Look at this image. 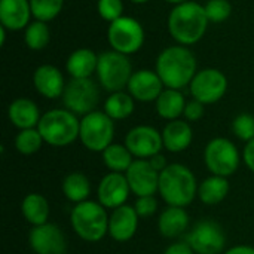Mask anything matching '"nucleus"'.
I'll use <instances>...</instances> for the list:
<instances>
[{"mask_svg": "<svg viewBox=\"0 0 254 254\" xmlns=\"http://www.w3.org/2000/svg\"><path fill=\"white\" fill-rule=\"evenodd\" d=\"M155 71L165 88L182 89L189 86L198 71L195 54L188 46L173 45L162 49L155 63Z\"/></svg>", "mask_w": 254, "mask_h": 254, "instance_id": "obj_1", "label": "nucleus"}, {"mask_svg": "<svg viewBox=\"0 0 254 254\" xmlns=\"http://www.w3.org/2000/svg\"><path fill=\"white\" fill-rule=\"evenodd\" d=\"M64 109L73 112L77 116H85L94 110L100 103V88L89 79H70L63 94Z\"/></svg>", "mask_w": 254, "mask_h": 254, "instance_id": "obj_10", "label": "nucleus"}, {"mask_svg": "<svg viewBox=\"0 0 254 254\" xmlns=\"http://www.w3.org/2000/svg\"><path fill=\"white\" fill-rule=\"evenodd\" d=\"M164 254H195V252L192 250V247L186 243V241H182V243H173L170 244Z\"/></svg>", "mask_w": 254, "mask_h": 254, "instance_id": "obj_39", "label": "nucleus"}, {"mask_svg": "<svg viewBox=\"0 0 254 254\" xmlns=\"http://www.w3.org/2000/svg\"><path fill=\"white\" fill-rule=\"evenodd\" d=\"M115 137V121L104 112L94 110L80 119L79 140L91 152H104Z\"/></svg>", "mask_w": 254, "mask_h": 254, "instance_id": "obj_9", "label": "nucleus"}, {"mask_svg": "<svg viewBox=\"0 0 254 254\" xmlns=\"http://www.w3.org/2000/svg\"><path fill=\"white\" fill-rule=\"evenodd\" d=\"M243 161L247 165V168L254 173V140L246 143L244 150H243Z\"/></svg>", "mask_w": 254, "mask_h": 254, "instance_id": "obj_40", "label": "nucleus"}, {"mask_svg": "<svg viewBox=\"0 0 254 254\" xmlns=\"http://www.w3.org/2000/svg\"><path fill=\"white\" fill-rule=\"evenodd\" d=\"M198 182L192 170L183 164H170L159 173L158 192L171 207H188L198 196Z\"/></svg>", "mask_w": 254, "mask_h": 254, "instance_id": "obj_3", "label": "nucleus"}, {"mask_svg": "<svg viewBox=\"0 0 254 254\" xmlns=\"http://www.w3.org/2000/svg\"><path fill=\"white\" fill-rule=\"evenodd\" d=\"M103 164L113 173H127V170L134 162L132 153L125 144L112 143L104 152H101Z\"/></svg>", "mask_w": 254, "mask_h": 254, "instance_id": "obj_30", "label": "nucleus"}, {"mask_svg": "<svg viewBox=\"0 0 254 254\" xmlns=\"http://www.w3.org/2000/svg\"><path fill=\"white\" fill-rule=\"evenodd\" d=\"M186 103L188 101L180 89L165 88L162 94L158 97V100L155 101V109L159 118L170 122V121L180 119V116H183Z\"/></svg>", "mask_w": 254, "mask_h": 254, "instance_id": "obj_25", "label": "nucleus"}, {"mask_svg": "<svg viewBox=\"0 0 254 254\" xmlns=\"http://www.w3.org/2000/svg\"><path fill=\"white\" fill-rule=\"evenodd\" d=\"M164 1H167V3H170V4H173V6H176V4H180V3H185V1H189V0H164Z\"/></svg>", "mask_w": 254, "mask_h": 254, "instance_id": "obj_44", "label": "nucleus"}, {"mask_svg": "<svg viewBox=\"0 0 254 254\" xmlns=\"http://www.w3.org/2000/svg\"><path fill=\"white\" fill-rule=\"evenodd\" d=\"M162 132L164 149L171 153L185 152L193 140V131L190 124L186 119H176L167 122Z\"/></svg>", "mask_w": 254, "mask_h": 254, "instance_id": "obj_21", "label": "nucleus"}, {"mask_svg": "<svg viewBox=\"0 0 254 254\" xmlns=\"http://www.w3.org/2000/svg\"><path fill=\"white\" fill-rule=\"evenodd\" d=\"M149 162H150V165H152L158 173H162V171L170 165V164H167V159H165V156H164L162 153L155 155L153 158L149 159Z\"/></svg>", "mask_w": 254, "mask_h": 254, "instance_id": "obj_41", "label": "nucleus"}, {"mask_svg": "<svg viewBox=\"0 0 254 254\" xmlns=\"http://www.w3.org/2000/svg\"><path fill=\"white\" fill-rule=\"evenodd\" d=\"M132 64L128 55L119 54L113 49L104 51L98 55L97 80L107 92L124 91L132 76Z\"/></svg>", "mask_w": 254, "mask_h": 254, "instance_id": "obj_6", "label": "nucleus"}, {"mask_svg": "<svg viewBox=\"0 0 254 254\" xmlns=\"http://www.w3.org/2000/svg\"><path fill=\"white\" fill-rule=\"evenodd\" d=\"M37 129L49 146L65 147L79 138L80 119L67 109H51L42 115Z\"/></svg>", "mask_w": 254, "mask_h": 254, "instance_id": "obj_5", "label": "nucleus"}, {"mask_svg": "<svg viewBox=\"0 0 254 254\" xmlns=\"http://www.w3.org/2000/svg\"><path fill=\"white\" fill-rule=\"evenodd\" d=\"M223 254H254V247L250 246H235L226 250Z\"/></svg>", "mask_w": 254, "mask_h": 254, "instance_id": "obj_42", "label": "nucleus"}, {"mask_svg": "<svg viewBox=\"0 0 254 254\" xmlns=\"http://www.w3.org/2000/svg\"><path fill=\"white\" fill-rule=\"evenodd\" d=\"M189 228V214L183 207L168 205L158 219V229L164 238L173 240L185 234Z\"/></svg>", "mask_w": 254, "mask_h": 254, "instance_id": "obj_24", "label": "nucleus"}, {"mask_svg": "<svg viewBox=\"0 0 254 254\" xmlns=\"http://www.w3.org/2000/svg\"><path fill=\"white\" fill-rule=\"evenodd\" d=\"M7 118L10 124L21 129H30V128H37L40 122V110L37 104L30 100V98H16L13 100L9 107H7Z\"/></svg>", "mask_w": 254, "mask_h": 254, "instance_id": "obj_22", "label": "nucleus"}, {"mask_svg": "<svg viewBox=\"0 0 254 254\" xmlns=\"http://www.w3.org/2000/svg\"><path fill=\"white\" fill-rule=\"evenodd\" d=\"M192 98L198 100L204 106L220 101L228 91L226 74L214 67H205L198 70L189 85Z\"/></svg>", "mask_w": 254, "mask_h": 254, "instance_id": "obj_11", "label": "nucleus"}, {"mask_svg": "<svg viewBox=\"0 0 254 254\" xmlns=\"http://www.w3.org/2000/svg\"><path fill=\"white\" fill-rule=\"evenodd\" d=\"M125 177L128 180L131 193L137 198L152 196L158 192L159 173L150 165L149 159H134L127 170Z\"/></svg>", "mask_w": 254, "mask_h": 254, "instance_id": "obj_15", "label": "nucleus"}, {"mask_svg": "<svg viewBox=\"0 0 254 254\" xmlns=\"http://www.w3.org/2000/svg\"><path fill=\"white\" fill-rule=\"evenodd\" d=\"M28 244L36 254H65L67 238L55 223L33 226L28 235Z\"/></svg>", "mask_w": 254, "mask_h": 254, "instance_id": "obj_14", "label": "nucleus"}, {"mask_svg": "<svg viewBox=\"0 0 254 254\" xmlns=\"http://www.w3.org/2000/svg\"><path fill=\"white\" fill-rule=\"evenodd\" d=\"M164 89L165 85L162 83L161 77L155 70L150 68L135 70L127 86V92H129L131 97L140 103H155Z\"/></svg>", "mask_w": 254, "mask_h": 254, "instance_id": "obj_17", "label": "nucleus"}, {"mask_svg": "<svg viewBox=\"0 0 254 254\" xmlns=\"http://www.w3.org/2000/svg\"><path fill=\"white\" fill-rule=\"evenodd\" d=\"M146 40L141 22L132 16H121L107 27V42L110 48L124 55L137 54Z\"/></svg>", "mask_w": 254, "mask_h": 254, "instance_id": "obj_8", "label": "nucleus"}, {"mask_svg": "<svg viewBox=\"0 0 254 254\" xmlns=\"http://www.w3.org/2000/svg\"><path fill=\"white\" fill-rule=\"evenodd\" d=\"M229 193V182L226 177L210 176L198 186V198L205 205H217L226 199Z\"/></svg>", "mask_w": 254, "mask_h": 254, "instance_id": "obj_27", "label": "nucleus"}, {"mask_svg": "<svg viewBox=\"0 0 254 254\" xmlns=\"http://www.w3.org/2000/svg\"><path fill=\"white\" fill-rule=\"evenodd\" d=\"M232 132L240 140L249 143L254 140V116L250 113H241L232 121Z\"/></svg>", "mask_w": 254, "mask_h": 254, "instance_id": "obj_35", "label": "nucleus"}, {"mask_svg": "<svg viewBox=\"0 0 254 254\" xmlns=\"http://www.w3.org/2000/svg\"><path fill=\"white\" fill-rule=\"evenodd\" d=\"M241 155L234 141L225 137L211 138L204 149V162L211 176L231 177L241 164Z\"/></svg>", "mask_w": 254, "mask_h": 254, "instance_id": "obj_7", "label": "nucleus"}, {"mask_svg": "<svg viewBox=\"0 0 254 254\" xmlns=\"http://www.w3.org/2000/svg\"><path fill=\"white\" fill-rule=\"evenodd\" d=\"M134 208L138 214L140 219H147L150 216H153L158 210V201L156 198L152 195V196H140L137 198L135 204H134Z\"/></svg>", "mask_w": 254, "mask_h": 254, "instance_id": "obj_37", "label": "nucleus"}, {"mask_svg": "<svg viewBox=\"0 0 254 254\" xmlns=\"http://www.w3.org/2000/svg\"><path fill=\"white\" fill-rule=\"evenodd\" d=\"M137 159H150L164 149L162 132L152 125H137L125 135L124 143Z\"/></svg>", "mask_w": 254, "mask_h": 254, "instance_id": "obj_13", "label": "nucleus"}, {"mask_svg": "<svg viewBox=\"0 0 254 254\" xmlns=\"http://www.w3.org/2000/svg\"><path fill=\"white\" fill-rule=\"evenodd\" d=\"M6 31H7V30H6L4 27L0 25V45H1V46H4V43H6Z\"/></svg>", "mask_w": 254, "mask_h": 254, "instance_id": "obj_43", "label": "nucleus"}, {"mask_svg": "<svg viewBox=\"0 0 254 254\" xmlns=\"http://www.w3.org/2000/svg\"><path fill=\"white\" fill-rule=\"evenodd\" d=\"M129 1L134 4H144V3H149L150 0H129Z\"/></svg>", "mask_w": 254, "mask_h": 254, "instance_id": "obj_45", "label": "nucleus"}, {"mask_svg": "<svg viewBox=\"0 0 254 254\" xmlns=\"http://www.w3.org/2000/svg\"><path fill=\"white\" fill-rule=\"evenodd\" d=\"M61 190L70 202L79 204L88 201L91 195V182L83 173L74 171L64 177L61 183Z\"/></svg>", "mask_w": 254, "mask_h": 254, "instance_id": "obj_28", "label": "nucleus"}, {"mask_svg": "<svg viewBox=\"0 0 254 254\" xmlns=\"http://www.w3.org/2000/svg\"><path fill=\"white\" fill-rule=\"evenodd\" d=\"M208 24L210 21L207 18L205 7L193 0L173 6L167 19L171 37L177 45L188 48L196 45L205 36Z\"/></svg>", "mask_w": 254, "mask_h": 254, "instance_id": "obj_2", "label": "nucleus"}, {"mask_svg": "<svg viewBox=\"0 0 254 254\" xmlns=\"http://www.w3.org/2000/svg\"><path fill=\"white\" fill-rule=\"evenodd\" d=\"M65 79L61 70L52 64H42L33 73L34 89L48 100H57L63 97L65 89Z\"/></svg>", "mask_w": 254, "mask_h": 254, "instance_id": "obj_18", "label": "nucleus"}, {"mask_svg": "<svg viewBox=\"0 0 254 254\" xmlns=\"http://www.w3.org/2000/svg\"><path fill=\"white\" fill-rule=\"evenodd\" d=\"M31 18L30 0H0V25L7 31L25 30Z\"/></svg>", "mask_w": 254, "mask_h": 254, "instance_id": "obj_20", "label": "nucleus"}, {"mask_svg": "<svg viewBox=\"0 0 254 254\" xmlns=\"http://www.w3.org/2000/svg\"><path fill=\"white\" fill-rule=\"evenodd\" d=\"M138 214L134 205H121L109 217V235L118 243L129 241L138 229Z\"/></svg>", "mask_w": 254, "mask_h": 254, "instance_id": "obj_19", "label": "nucleus"}, {"mask_svg": "<svg viewBox=\"0 0 254 254\" xmlns=\"http://www.w3.org/2000/svg\"><path fill=\"white\" fill-rule=\"evenodd\" d=\"M21 213L30 225H33V226L45 225V223H48L49 213H51L49 202L40 193H28L22 199Z\"/></svg>", "mask_w": 254, "mask_h": 254, "instance_id": "obj_26", "label": "nucleus"}, {"mask_svg": "<svg viewBox=\"0 0 254 254\" xmlns=\"http://www.w3.org/2000/svg\"><path fill=\"white\" fill-rule=\"evenodd\" d=\"M98 55L89 48L74 49L65 61V70L71 79H89L97 73Z\"/></svg>", "mask_w": 254, "mask_h": 254, "instance_id": "obj_23", "label": "nucleus"}, {"mask_svg": "<svg viewBox=\"0 0 254 254\" xmlns=\"http://www.w3.org/2000/svg\"><path fill=\"white\" fill-rule=\"evenodd\" d=\"M131 193L128 180L124 173H107L98 183L97 198L98 202L110 210H115L127 204V199Z\"/></svg>", "mask_w": 254, "mask_h": 254, "instance_id": "obj_16", "label": "nucleus"}, {"mask_svg": "<svg viewBox=\"0 0 254 254\" xmlns=\"http://www.w3.org/2000/svg\"><path fill=\"white\" fill-rule=\"evenodd\" d=\"M204 7L210 24H222L232 15V4L229 0H208Z\"/></svg>", "mask_w": 254, "mask_h": 254, "instance_id": "obj_34", "label": "nucleus"}, {"mask_svg": "<svg viewBox=\"0 0 254 254\" xmlns=\"http://www.w3.org/2000/svg\"><path fill=\"white\" fill-rule=\"evenodd\" d=\"M51 40V30L48 22L33 19L24 30V42L31 51H42Z\"/></svg>", "mask_w": 254, "mask_h": 254, "instance_id": "obj_31", "label": "nucleus"}, {"mask_svg": "<svg viewBox=\"0 0 254 254\" xmlns=\"http://www.w3.org/2000/svg\"><path fill=\"white\" fill-rule=\"evenodd\" d=\"M186 243L196 254H222L226 246V235L217 222L201 220L190 229Z\"/></svg>", "mask_w": 254, "mask_h": 254, "instance_id": "obj_12", "label": "nucleus"}, {"mask_svg": "<svg viewBox=\"0 0 254 254\" xmlns=\"http://www.w3.org/2000/svg\"><path fill=\"white\" fill-rule=\"evenodd\" d=\"M204 107H205V106H204L202 103H199L198 100H195V98L189 100V101L186 103L185 113H183L185 119H186L188 122H196V121H199V119L204 116V112H205Z\"/></svg>", "mask_w": 254, "mask_h": 254, "instance_id": "obj_38", "label": "nucleus"}, {"mask_svg": "<svg viewBox=\"0 0 254 254\" xmlns=\"http://www.w3.org/2000/svg\"><path fill=\"white\" fill-rule=\"evenodd\" d=\"M107 208L98 201H83L73 207L70 225L74 234L86 243H98L109 234Z\"/></svg>", "mask_w": 254, "mask_h": 254, "instance_id": "obj_4", "label": "nucleus"}, {"mask_svg": "<svg viewBox=\"0 0 254 254\" xmlns=\"http://www.w3.org/2000/svg\"><path fill=\"white\" fill-rule=\"evenodd\" d=\"M97 12L106 22H113L124 16V1L122 0H97Z\"/></svg>", "mask_w": 254, "mask_h": 254, "instance_id": "obj_36", "label": "nucleus"}, {"mask_svg": "<svg viewBox=\"0 0 254 254\" xmlns=\"http://www.w3.org/2000/svg\"><path fill=\"white\" fill-rule=\"evenodd\" d=\"M43 137L39 132L37 128H30V129H21L15 140V149L21 153V155H33L36 152L40 150L42 144H43Z\"/></svg>", "mask_w": 254, "mask_h": 254, "instance_id": "obj_32", "label": "nucleus"}, {"mask_svg": "<svg viewBox=\"0 0 254 254\" xmlns=\"http://www.w3.org/2000/svg\"><path fill=\"white\" fill-rule=\"evenodd\" d=\"M135 100L131 97L129 92L118 91L112 92L104 101V113L112 118L113 121H124L134 113Z\"/></svg>", "mask_w": 254, "mask_h": 254, "instance_id": "obj_29", "label": "nucleus"}, {"mask_svg": "<svg viewBox=\"0 0 254 254\" xmlns=\"http://www.w3.org/2000/svg\"><path fill=\"white\" fill-rule=\"evenodd\" d=\"M30 7L33 19L49 22L61 13L64 0H30Z\"/></svg>", "mask_w": 254, "mask_h": 254, "instance_id": "obj_33", "label": "nucleus"}]
</instances>
